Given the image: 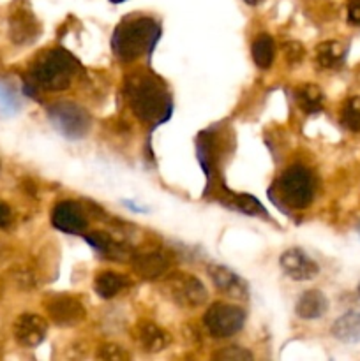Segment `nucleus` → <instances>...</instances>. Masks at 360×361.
Segmentation results:
<instances>
[{"mask_svg": "<svg viewBox=\"0 0 360 361\" xmlns=\"http://www.w3.org/2000/svg\"><path fill=\"white\" fill-rule=\"evenodd\" d=\"M166 289L168 295L176 305L189 307V309H196L207 303L208 293L207 288L200 279L194 275L187 274H175L166 281Z\"/></svg>", "mask_w": 360, "mask_h": 361, "instance_id": "0eeeda50", "label": "nucleus"}, {"mask_svg": "<svg viewBox=\"0 0 360 361\" xmlns=\"http://www.w3.org/2000/svg\"><path fill=\"white\" fill-rule=\"evenodd\" d=\"M39 27L35 18L27 9H18L11 18V37L18 44H27L34 41L37 35Z\"/></svg>", "mask_w": 360, "mask_h": 361, "instance_id": "f3484780", "label": "nucleus"}, {"mask_svg": "<svg viewBox=\"0 0 360 361\" xmlns=\"http://www.w3.org/2000/svg\"><path fill=\"white\" fill-rule=\"evenodd\" d=\"M134 271L147 281H155L162 277L169 268V257L161 250H143L131 257Z\"/></svg>", "mask_w": 360, "mask_h": 361, "instance_id": "ddd939ff", "label": "nucleus"}, {"mask_svg": "<svg viewBox=\"0 0 360 361\" xmlns=\"http://www.w3.org/2000/svg\"><path fill=\"white\" fill-rule=\"evenodd\" d=\"M80 71V62L62 48L48 49L32 66L23 90L34 95L37 90H66Z\"/></svg>", "mask_w": 360, "mask_h": 361, "instance_id": "f03ea898", "label": "nucleus"}, {"mask_svg": "<svg viewBox=\"0 0 360 361\" xmlns=\"http://www.w3.org/2000/svg\"><path fill=\"white\" fill-rule=\"evenodd\" d=\"M356 231H359V235H360V221H359V224H356Z\"/></svg>", "mask_w": 360, "mask_h": 361, "instance_id": "72a5a7b5", "label": "nucleus"}, {"mask_svg": "<svg viewBox=\"0 0 360 361\" xmlns=\"http://www.w3.org/2000/svg\"><path fill=\"white\" fill-rule=\"evenodd\" d=\"M229 204L246 215H253V217L254 215H265L267 217V210L263 208V204L251 194H235V196H232Z\"/></svg>", "mask_w": 360, "mask_h": 361, "instance_id": "393cba45", "label": "nucleus"}, {"mask_svg": "<svg viewBox=\"0 0 360 361\" xmlns=\"http://www.w3.org/2000/svg\"><path fill=\"white\" fill-rule=\"evenodd\" d=\"M341 123L352 133H360V97H349L341 109Z\"/></svg>", "mask_w": 360, "mask_h": 361, "instance_id": "b1692460", "label": "nucleus"}, {"mask_svg": "<svg viewBox=\"0 0 360 361\" xmlns=\"http://www.w3.org/2000/svg\"><path fill=\"white\" fill-rule=\"evenodd\" d=\"M275 187H277L279 203H284L293 210H304L313 203L316 182L313 173L306 166L295 164L282 171L275 182Z\"/></svg>", "mask_w": 360, "mask_h": 361, "instance_id": "20e7f679", "label": "nucleus"}, {"mask_svg": "<svg viewBox=\"0 0 360 361\" xmlns=\"http://www.w3.org/2000/svg\"><path fill=\"white\" fill-rule=\"evenodd\" d=\"M284 55H286V60H288L289 63H299L300 60L304 59V48L302 44H299V42H286L284 44Z\"/></svg>", "mask_w": 360, "mask_h": 361, "instance_id": "c85d7f7f", "label": "nucleus"}, {"mask_svg": "<svg viewBox=\"0 0 360 361\" xmlns=\"http://www.w3.org/2000/svg\"><path fill=\"white\" fill-rule=\"evenodd\" d=\"M0 108L7 113L16 111L18 109L16 95H14L13 92L6 87V85H0Z\"/></svg>", "mask_w": 360, "mask_h": 361, "instance_id": "cd10ccee", "label": "nucleus"}, {"mask_svg": "<svg viewBox=\"0 0 360 361\" xmlns=\"http://www.w3.org/2000/svg\"><path fill=\"white\" fill-rule=\"evenodd\" d=\"M356 293H359V296H360V284H359V288H356Z\"/></svg>", "mask_w": 360, "mask_h": 361, "instance_id": "f704fd0d", "label": "nucleus"}, {"mask_svg": "<svg viewBox=\"0 0 360 361\" xmlns=\"http://www.w3.org/2000/svg\"><path fill=\"white\" fill-rule=\"evenodd\" d=\"M13 221V212H11L9 204L0 201V228H7Z\"/></svg>", "mask_w": 360, "mask_h": 361, "instance_id": "7c9ffc66", "label": "nucleus"}, {"mask_svg": "<svg viewBox=\"0 0 360 361\" xmlns=\"http://www.w3.org/2000/svg\"><path fill=\"white\" fill-rule=\"evenodd\" d=\"M52 224L53 228L67 235H83L87 231L88 221L80 204L74 201H62L53 208Z\"/></svg>", "mask_w": 360, "mask_h": 361, "instance_id": "6e6552de", "label": "nucleus"}, {"mask_svg": "<svg viewBox=\"0 0 360 361\" xmlns=\"http://www.w3.org/2000/svg\"><path fill=\"white\" fill-rule=\"evenodd\" d=\"M161 37V25L148 16L126 18L115 28L112 48L119 60L134 62L140 56L150 55Z\"/></svg>", "mask_w": 360, "mask_h": 361, "instance_id": "7ed1b4c3", "label": "nucleus"}, {"mask_svg": "<svg viewBox=\"0 0 360 361\" xmlns=\"http://www.w3.org/2000/svg\"><path fill=\"white\" fill-rule=\"evenodd\" d=\"M207 270L214 286L222 295L228 296V298L239 300V302H246L249 298V286H247V282L240 275H236L235 271L229 270L228 267L210 264Z\"/></svg>", "mask_w": 360, "mask_h": 361, "instance_id": "1a4fd4ad", "label": "nucleus"}, {"mask_svg": "<svg viewBox=\"0 0 360 361\" xmlns=\"http://www.w3.org/2000/svg\"><path fill=\"white\" fill-rule=\"evenodd\" d=\"M129 286V279L126 275L116 274V271H101L94 281L95 293L104 300H109L119 295V293L126 291Z\"/></svg>", "mask_w": 360, "mask_h": 361, "instance_id": "6ab92c4d", "label": "nucleus"}, {"mask_svg": "<svg viewBox=\"0 0 360 361\" xmlns=\"http://www.w3.org/2000/svg\"><path fill=\"white\" fill-rule=\"evenodd\" d=\"M109 2H113V4H122V2H126V0H109Z\"/></svg>", "mask_w": 360, "mask_h": 361, "instance_id": "473e14b6", "label": "nucleus"}, {"mask_svg": "<svg viewBox=\"0 0 360 361\" xmlns=\"http://www.w3.org/2000/svg\"><path fill=\"white\" fill-rule=\"evenodd\" d=\"M48 314L59 326H76L85 319V307L74 296H55L48 303Z\"/></svg>", "mask_w": 360, "mask_h": 361, "instance_id": "f8f14e48", "label": "nucleus"}, {"mask_svg": "<svg viewBox=\"0 0 360 361\" xmlns=\"http://www.w3.org/2000/svg\"><path fill=\"white\" fill-rule=\"evenodd\" d=\"M346 48L339 41H325L318 44L316 60L323 69H335L344 62Z\"/></svg>", "mask_w": 360, "mask_h": 361, "instance_id": "412c9836", "label": "nucleus"}, {"mask_svg": "<svg viewBox=\"0 0 360 361\" xmlns=\"http://www.w3.org/2000/svg\"><path fill=\"white\" fill-rule=\"evenodd\" d=\"M253 358H254L253 353L240 348V345H232V348L221 349V351L214 355V360H222V361H249Z\"/></svg>", "mask_w": 360, "mask_h": 361, "instance_id": "a878e982", "label": "nucleus"}, {"mask_svg": "<svg viewBox=\"0 0 360 361\" xmlns=\"http://www.w3.org/2000/svg\"><path fill=\"white\" fill-rule=\"evenodd\" d=\"M296 316L302 317L306 321H314L320 319L327 314L328 310V300L318 289H309V291L302 293L300 298L296 300Z\"/></svg>", "mask_w": 360, "mask_h": 361, "instance_id": "4468645a", "label": "nucleus"}, {"mask_svg": "<svg viewBox=\"0 0 360 361\" xmlns=\"http://www.w3.org/2000/svg\"><path fill=\"white\" fill-rule=\"evenodd\" d=\"M295 101L302 111H306L307 115H314V113H320L323 109L325 94L318 85L306 83L300 85L295 90Z\"/></svg>", "mask_w": 360, "mask_h": 361, "instance_id": "aec40b11", "label": "nucleus"}, {"mask_svg": "<svg viewBox=\"0 0 360 361\" xmlns=\"http://www.w3.org/2000/svg\"><path fill=\"white\" fill-rule=\"evenodd\" d=\"M348 21L352 25H360V0H348Z\"/></svg>", "mask_w": 360, "mask_h": 361, "instance_id": "c756f323", "label": "nucleus"}, {"mask_svg": "<svg viewBox=\"0 0 360 361\" xmlns=\"http://www.w3.org/2000/svg\"><path fill=\"white\" fill-rule=\"evenodd\" d=\"M251 53H253V60L256 62L258 67L261 69H268L274 62L275 56V44L274 39L267 34H261L254 39L253 48H251Z\"/></svg>", "mask_w": 360, "mask_h": 361, "instance_id": "5701e85b", "label": "nucleus"}, {"mask_svg": "<svg viewBox=\"0 0 360 361\" xmlns=\"http://www.w3.org/2000/svg\"><path fill=\"white\" fill-rule=\"evenodd\" d=\"M246 4H249V6H258V4H261L263 0H244Z\"/></svg>", "mask_w": 360, "mask_h": 361, "instance_id": "2f4dec72", "label": "nucleus"}, {"mask_svg": "<svg viewBox=\"0 0 360 361\" xmlns=\"http://www.w3.org/2000/svg\"><path fill=\"white\" fill-rule=\"evenodd\" d=\"M279 264H281L282 271L296 282L313 281L320 274L318 264L300 249H288L286 252H282V256L279 257Z\"/></svg>", "mask_w": 360, "mask_h": 361, "instance_id": "9d476101", "label": "nucleus"}, {"mask_svg": "<svg viewBox=\"0 0 360 361\" xmlns=\"http://www.w3.org/2000/svg\"><path fill=\"white\" fill-rule=\"evenodd\" d=\"M136 338L147 353H159L169 344L168 331L161 330L154 323H141L136 328Z\"/></svg>", "mask_w": 360, "mask_h": 361, "instance_id": "a211bd4d", "label": "nucleus"}, {"mask_svg": "<svg viewBox=\"0 0 360 361\" xmlns=\"http://www.w3.org/2000/svg\"><path fill=\"white\" fill-rule=\"evenodd\" d=\"M196 155L207 180H212L217 168V141L212 133H201L196 140Z\"/></svg>", "mask_w": 360, "mask_h": 361, "instance_id": "2eb2a0df", "label": "nucleus"}, {"mask_svg": "<svg viewBox=\"0 0 360 361\" xmlns=\"http://www.w3.org/2000/svg\"><path fill=\"white\" fill-rule=\"evenodd\" d=\"M126 99L134 115L145 123H164L172 116V97L159 78L147 73L131 74L126 80Z\"/></svg>", "mask_w": 360, "mask_h": 361, "instance_id": "f257e3e1", "label": "nucleus"}, {"mask_svg": "<svg viewBox=\"0 0 360 361\" xmlns=\"http://www.w3.org/2000/svg\"><path fill=\"white\" fill-rule=\"evenodd\" d=\"M48 116L52 126L67 140H81L90 129V115L76 102H55L48 108Z\"/></svg>", "mask_w": 360, "mask_h": 361, "instance_id": "39448f33", "label": "nucleus"}, {"mask_svg": "<svg viewBox=\"0 0 360 361\" xmlns=\"http://www.w3.org/2000/svg\"><path fill=\"white\" fill-rule=\"evenodd\" d=\"M85 240H87L92 249L104 254V256L113 257V259H122V257H126V249L120 243H116L115 240L109 238L106 233H90V235H85Z\"/></svg>", "mask_w": 360, "mask_h": 361, "instance_id": "4be33fe9", "label": "nucleus"}, {"mask_svg": "<svg viewBox=\"0 0 360 361\" xmlns=\"http://www.w3.org/2000/svg\"><path fill=\"white\" fill-rule=\"evenodd\" d=\"M332 337L344 344H359L360 342V312L349 310L335 319L332 324Z\"/></svg>", "mask_w": 360, "mask_h": 361, "instance_id": "dca6fc26", "label": "nucleus"}, {"mask_svg": "<svg viewBox=\"0 0 360 361\" xmlns=\"http://www.w3.org/2000/svg\"><path fill=\"white\" fill-rule=\"evenodd\" d=\"M48 334V323L37 314H23L14 323V338L23 348H37Z\"/></svg>", "mask_w": 360, "mask_h": 361, "instance_id": "9b49d317", "label": "nucleus"}, {"mask_svg": "<svg viewBox=\"0 0 360 361\" xmlns=\"http://www.w3.org/2000/svg\"><path fill=\"white\" fill-rule=\"evenodd\" d=\"M97 358L101 360H108V361H124V360H129V355L124 351L120 345L116 344H106L99 349L97 353Z\"/></svg>", "mask_w": 360, "mask_h": 361, "instance_id": "bb28decb", "label": "nucleus"}, {"mask_svg": "<svg viewBox=\"0 0 360 361\" xmlns=\"http://www.w3.org/2000/svg\"><path fill=\"white\" fill-rule=\"evenodd\" d=\"M203 323L214 338H228L242 330L246 324V312L236 305L214 303L205 312Z\"/></svg>", "mask_w": 360, "mask_h": 361, "instance_id": "423d86ee", "label": "nucleus"}]
</instances>
